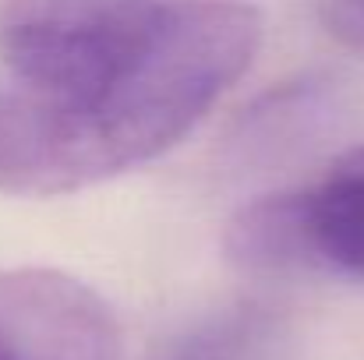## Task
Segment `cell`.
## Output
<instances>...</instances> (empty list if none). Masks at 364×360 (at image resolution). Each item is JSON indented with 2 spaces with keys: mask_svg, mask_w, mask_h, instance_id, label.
<instances>
[{
  "mask_svg": "<svg viewBox=\"0 0 364 360\" xmlns=\"http://www.w3.org/2000/svg\"><path fill=\"white\" fill-rule=\"evenodd\" d=\"M159 0H4L0 57L14 85L78 99L141 46Z\"/></svg>",
  "mask_w": 364,
  "mask_h": 360,
  "instance_id": "2",
  "label": "cell"
},
{
  "mask_svg": "<svg viewBox=\"0 0 364 360\" xmlns=\"http://www.w3.org/2000/svg\"><path fill=\"white\" fill-rule=\"evenodd\" d=\"M121 332L107 300L57 268H0L4 360H117Z\"/></svg>",
  "mask_w": 364,
  "mask_h": 360,
  "instance_id": "3",
  "label": "cell"
},
{
  "mask_svg": "<svg viewBox=\"0 0 364 360\" xmlns=\"http://www.w3.org/2000/svg\"><path fill=\"white\" fill-rule=\"evenodd\" d=\"M262 322L255 315H227L195 336H188L170 360H255L258 350V329Z\"/></svg>",
  "mask_w": 364,
  "mask_h": 360,
  "instance_id": "6",
  "label": "cell"
},
{
  "mask_svg": "<svg viewBox=\"0 0 364 360\" xmlns=\"http://www.w3.org/2000/svg\"><path fill=\"white\" fill-rule=\"evenodd\" d=\"M223 247L244 272H294L311 268L297 191H279L247 202L227 223Z\"/></svg>",
  "mask_w": 364,
  "mask_h": 360,
  "instance_id": "5",
  "label": "cell"
},
{
  "mask_svg": "<svg viewBox=\"0 0 364 360\" xmlns=\"http://www.w3.org/2000/svg\"><path fill=\"white\" fill-rule=\"evenodd\" d=\"M262 18L237 0L163 4L141 46L78 99L0 92V191L53 198L173 148L251 67Z\"/></svg>",
  "mask_w": 364,
  "mask_h": 360,
  "instance_id": "1",
  "label": "cell"
},
{
  "mask_svg": "<svg viewBox=\"0 0 364 360\" xmlns=\"http://www.w3.org/2000/svg\"><path fill=\"white\" fill-rule=\"evenodd\" d=\"M311 268L364 279V145L347 148L333 166L297 191Z\"/></svg>",
  "mask_w": 364,
  "mask_h": 360,
  "instance_id": "4",
  "label": "cell"
},
{
  "mask_svg": "<svg viewBox=\"0 0 364 360\" xmlns=\"http://www.w3.org/2000/svg\"><path fill=\"white\" fill-rule=\"evenodd\" d=\"M326 28L354 53H364V0H322Z\"/></svg>",
  "mask_w": 364,
  "mask_h": 360,
  "instance_id": "7",
  "label": "cell"
}]
</instances>
